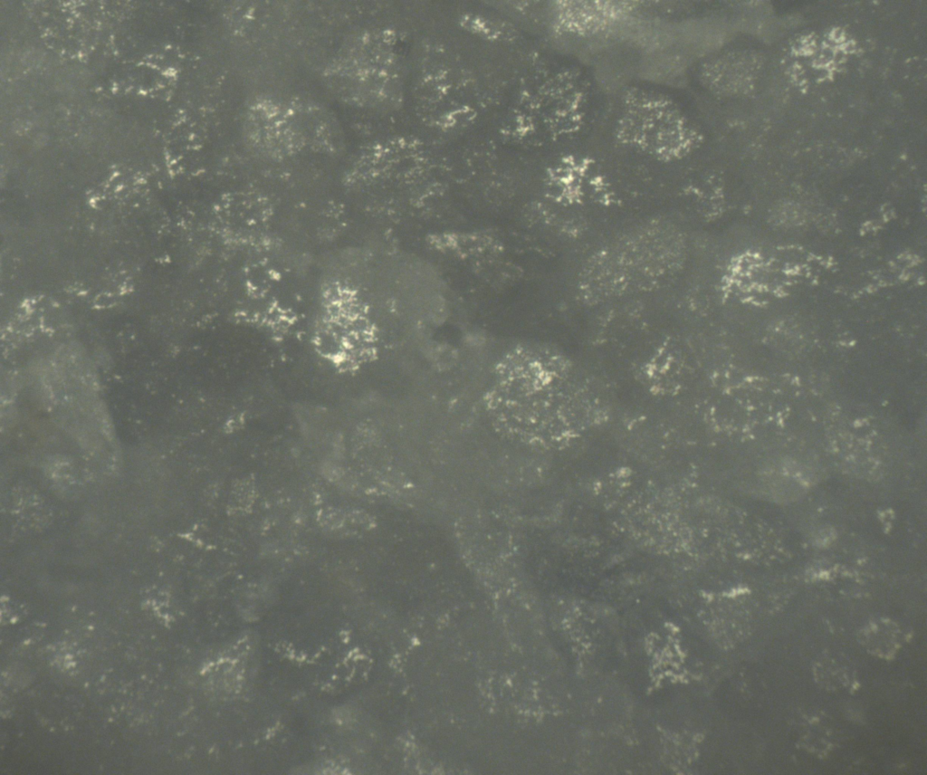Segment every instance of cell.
I'll list each match as a JSON object with an SVG mask.
<instances>
[{"label":"cell","instance_id":"obj_1","mask_svg":"<svg viewBox=\"0 0 927 775\" xmlns=\"http://www.w3.org/2000/svg\"><path fill=\"white\" fill-rule=\"evenodd\" d=\"M683 256V243L676 231L649 226L599 252L584 272L615 280L657 277L676 271Z\"/></svg>","mask_w":927,"mask_h":775},{"label":"cell","instance_id":"obj_2","mask_svg":"<svg viewBox=\"0 0 927 775\" xmlns=\"http://www.w3.org/2000/svg\"><path fill=\"white\" fill-rule=\"evenodd\" d=\"M322 522L328 527H339L342 522V516L337 511H329L322 514Z\"/></svg>","mask_w":927,"mask_h":775}]
</instances>
